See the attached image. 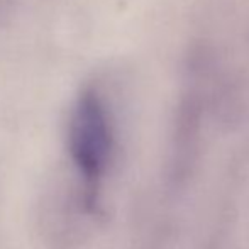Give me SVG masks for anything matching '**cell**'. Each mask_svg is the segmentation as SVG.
<instances>
[{"mask_svg":"<svg viewBox=\"0 0 249 249\" xmlns=\"http://www.w3.org/2000/svg\"><path fill=\"white\" fill-rule=\"evenodd\" d=\"M68 160L75 175V209L83 217L102 213L104 190L115 161L117 138L112 110L95 87L82 90L68 122Z\"/></svg>","mask_w":249,"mask_h":249,"instance_id":"obj_1","label":"cell"}]
</instances>
